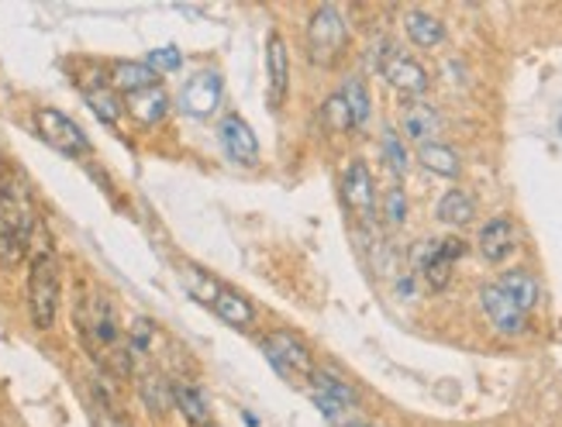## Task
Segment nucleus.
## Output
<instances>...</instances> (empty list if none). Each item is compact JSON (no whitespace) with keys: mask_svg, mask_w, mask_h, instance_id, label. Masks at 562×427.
Returning <instances> with one entry per match:
<instances>
[{"mask_svg":"<svg viewBox=\"0 0 562 427\" xmlns=\"http://www.w3.org/2000/svg\"><path fill=\"white\" fill-rule=\"evenodd\" d=\"M138 393H142V400H145V404H149L156 414H162L169 404H173V396H169V386H162L159 380H153V375H145L142 386H138Z\"/></svg>","mask_w":562,"mask_h":427,"instance_id":"7c9ffc66","label":"nucleus"},{"mask_svg":"<svg viewBox=\"0 0 562 427\" xmlns=\"http://www.w3.org/2000/svg\"><path fill=\"white\" fill-rule=\"evenodd\" d=\"M97 427H128V424H121L117 417H111L108 411H101V414H97Z\"/></svg>","mask_w":562,"mask_h":427,"instance_id":"2f4dec72","label":"nucleus"},{"mask_svg":"<svg viewBox=\"0 0 562 427\" xmlns=\"http://www.w3.org/2000/svg\"><path fill=\"white\" fill-rule=\"evenodd\" d=\"M307 390H311V396H317V400H331V404H338V407H356V390L341 380V375H335L331 369H314V375H311V383H307Z\"/></svg>","mask_w":562,"mask_h":427,"instance_id":"6ab92c4d","label":"nucleus"},{"mask_svg":"<svg viewBox=\"0 0 562 427\" xmlns=\"http://www.w3.org/2000/svg\"><path fill=\"white\" fill-rule=\"evenodd\" d=\"M438 221L449 224V228H467V224L476 217V200L467 193V190H449L442 193V200H438Z\"/></svg>","mask_w":562,"mask_h":427,"instance_id":"4be33fe9","label":"nucleus"},{"mask_svg":"<svg viewBox=\"0 0 562 427\" xmlns=\"http://www.w3.org/2000/svg\"><path fill=\"white\" fill-rule=\"evenodd\" d=\"M380 72H383V80H386L390 87H394L397 93H404V97H411V100L425 97V90L431 87L425 66H422V63H414V59L404 56V53H397V48L383 59Z\"/></svg>","mask_w":562,"mask_h":427,"instance_id":"ddd939ff","label":"nucleus"},{"mask_svg":"<svg viewBox=\"0 0 562 427\" xmlns=\"http://www.w3.org/2000/svg\"><path fill=\"white\" fill-rule=\"evenodd\" d=\"M555 128H559V135H562V111H559V121H555Z\"/></svg>","mask_w":562,"mask_h":427,"instance_id":"473e14b6","label":"nucleus"},{"mask_svg":"<svg viewBox=\"0 0 562 427\" xmlns=\"http://www.w3.org/2000/svg\"><path fill=\"white\" fill-rule=\"evenodd\" d=\"M383 162L390 166V172L394 176H404L407 172V166H411V156H407V145H404V138L397 135V132H383Z\"/></svg>","mask_w":562,"mask_h":427,"instance_id":"cd10ccee","label":"nucleus"},{"mask_svg":"<svg viewBox=\"0 0 562 427\" xmlns=\"http://www.w3.org/2000/svg\"><path fill=\"white\" fill-rule=\"evenodd\" d=\"M338 97L346 100V108H349V117H352V128H362L366 121H370V90H366V83L359 77H349L346 83H341Z\"/></svg>","mask_w":562,"mask_h":427,"instance_id":"393cba45","label":"nucleus"},{"mask_svg":"<svg viewBox=\"0 0 562 427\" xmlns=\"http://www.w3.org/2000/svg\"><path fill=\"white\" fill-rule=\"evenodd\" d=\"M404 32L418 48H438L446 42V24L438 18H431L428 11H411L404 18Z\"/></svg>","mask_w":562,"mask_h":427,"instance_id":"5701e85b","label":"nucleus"},{"mask_svg":"<svg viewBox=\"0 0 562 427\" xmlns=\"http://www.w3.org/2000/svg\"><path fill=\"white\" fill-rule=\"evenodd\" d=\"M180 283L183 290L198 300V304H204L207 311H214L217 317H222L228 328H238L246 332L252 328L256 321V311L246 296H241L238 290H232L228 283H222L217 276H211L207 269H198V266H183L180 269Z\"/></svg>","mask_w":562,"mask_h":427,"instance_id":"7ed1b4c3","label":"nucleus"},{"mask_svg":"<svg viewBox=\"0 0 562 427\" xmlns=\"http://www.w3.org/2000/svg\"><path fill=\"white\" fill-rule=\"evenodd\" d=\"M217 145H222V153L235 166H256L259 162V138L241 114H225L222 121H217Z\"/></svg>","mask_w":562,"mask_h":427,"instance_id":"9d476101","label":"nucleus"},{"mask_svg":"<svg viewBox=\"0 0 562 427\" xmlns=\"http://www.w3.org/2000/svg\"><path fill=\"white\" fill-rule=\"evenodd\" d=\"M35 235V207L29 187L14 169H0V259L18 266L32 248Z\"/></svg>","mask_w":562,"mask_h":427,"instance_id":"f03ea898","label":"nucleus"},{"mask_svg":"<svg viewBox=\"0 0 562 427\" xmlns=\"http://www.w3.org/2000/svg\"><path fill=\"white\" fill-rule=\"evenodd\" d=\"M125 111H128L138 124H159V121L169 114V97H166L162 87L142 90V93L125 97Z\"/></svg>","mask_w":562,"mask_h":427,"instance_id":"412c9836","label":"nucleus"},{"mask_svg":"<svg viewBox=\"0 0 562 427\" xmlns=\"http://www.w3.org/2000/svg\"><path fill=\"white\" fill-rule=\"evenodd\" d=\"M411 262H414V269L425 276V283L431 290H446L449 286L456 262L442 252V241H422V245H414Z\"/></svg>","mask_w":562,"mask_h":427,"instance_id":"dca6fc26","label":"nucleus"},{"mask_svg":"<svg viewBox=\"0 0 562 427\" xmlns=\"http://www.w3.org/2000/svg\"><path fill=\"white\" fill-rule=\"evenodd\" d=\"M401 128H404V138H411L418 148L431 145L442 135V114L431 104H425V100H407L401 111Z\"/></svg>","mask_w":562,"mask_h":427,"instance_id":"4468645a","label":"nucleus"},{"mask_svg":"<svg viewBox=\"0 0 562 427\" xmlns=\"http://www.w3.org/2000/svg\"><path fill=\"white\" fill-rule=\"evenodd\" d=\"M169 396H173L177 411L187 417L190 427H211V404H207V396L201 393V386L177 380V383H169Z\"/></svg>","mask_w":562,"mask_h":427,"instance_id":"a211bd4d","label":"nucleus"},{"mask_svg":"<svg viewBox=\"0 0 562 427\" xmlns=\"http://www.w3.org/2000/svg\"><path fill=\"white\" fill-rule=\"evenodd\" d=\"M418 162L431 172V176H442V180H459L462 172V159L452 145L446 142H431L418 148Z\"/></svg>","mask_w":562,"mask_h":427,"instance_id":"aec40b11","label":"nucleus"},{"mask_svg":"<svg viewBox=\"0 0 562 427\" xmlns=\"http://www.w3.org/2000/svg\"><path fill=\"white\" fill-rule=\"evenodd\" d=\"M515 245H518V235H515V224H510L507 217L486 221L480 228V238H476V248L486 262H504L510 252H515Z\"/></svg>","mask_w":562,"mask_h":427,"instance_id":"f3484780","label":"nucleus"},{"mask_svg":"<svg viewBox=\"0 0 562 427\" xmlns=\"http://www.w3.org/2000/svg\"><path fill=\"white\" fill-rule=\"evenodd\" d=\"M383 217H386L390 228H401V224L407 221V193H404L401 187H390V190H386Z\"/></svg>","mask_w":562,"mask_h":427,"instance_id":"c85d7f7f","label":"nucleus"},{"mask_svg":"<svg viewBox=\"0 0 562 427\" xmlns=\"http://www.w3.org/2000/svg\"><path fill=\"white\" fill-rule=\"evenodd\" d=\"M83 97H87V104L97 111V117H101L104 124H114L121 114H125V104L117 100V93L104 83V87H93V90H83Z\"/></svg>","mask_w":562,"mask_h":427,"instance_id":"a878e982","label":"nucleus"},{"mask_svg":"<svg viewBox=\"0 0 562 427\" xmlns=\"http://www.w3.org/2000/svg\"><path fill=\"white\" fill-rule=\"evenodd\" d=\"M290 93V53L280 32L266 38V108L280 111Z\"/></svg>","mask_w":562,"mask_h":427,"instance_id":"f8f14e48","label":"nucleus"},{"mask_svg":"<svg viewBox=\"0 0 562 427\" xmlns=\"http://www.w3.org/2000/svg\"><path fill=\"white\" fill-rule=\"evenodd\" d=\"M63 300V269L53 248H38L29 266V314L38 332H48L59 317Z\"/></svg>","mask_w":562,"mask_h":427,"instance_id":"20e7f679","label":"nucleus"},{"mask_svg":"<svg viewBox=\"0 0 562 427\" xmlns=\"http://www.w3.org/2000/svg\"><path fill=\"white\" fill-rule=\"evenodd\" d=\"M349 45V24L338 14V8L325 4L317 8L307 21V56L314 66H335L341 56H346Z\"/></svg>","mask_w":562,"mask_h":427,"instance_id":"39448f33","label":"nucleus"},{"mask_svg":"<svg viewBox=\"0 0 562 427\" xmlns=\"http://www.w3.org/2000/svg\"><path fill=\"white\" fill-rule=\"evenodd\" d=\"M225 97V77L217 69H201L198 77H190L183 93H180V111L193 121H207L217 114Z\"/></svg>","mask_w":562,"mask_h":427,"instance_id":"6e6552de","label":"nucleus"},{"mask_svg":"<svg viewBox=\"0 0 562 427\" xmlns=\"http://www.w3.org/2000/svg\"><path fill=\"white\" fill-rule=\"evenodd\" d=\"M322 124L331 132V135H346L352 132V117H349V108H346V100H341L338 93H331L325 100V108H322Z\"/></svg>","mask_w":562,"mask_h":427,"instance_id":"bb28decb","label":"nucleus"},{"mask_svg":"<svg viewBox=\"0 0 562 427\" xmlns=\"http://www.w3.org/2000/svg\"><path fill=\"white\" fill-rule=\"evenodd\" d=\"M108 87L114 93H142V90H153V87H162V77L159 72H153L145 63H135V59H117L111 63L108 69Z\"/></svg>","mask_w":562,"mask_h":427,"instance_id":"2eb2a0df","label":"nucleus"},{"mask_svg":"<svg viewBox=\"0 0 562 427\" xmlns=\"http://www.w3.org/2000/svg\"><path fill=\"white\" fill-rule=\"evenodd\" d=\"M77 328H80V341L90 356L101 362L108 372L114 375H128L132 372V348H128V335L121 332L117 314L108 304L104 296H90L80 300L77 307Z\"/></svg>","mask_w":562,"mask_h":427,"instance_id":"f257e3e1","label":"nucleus"},{"mask_svg":"<svg viewBox=\"0 0 562 427\" xmlns=\"http://www.w3.org/2000/svg\"><path fill=\"white\" fill-rule=\"evenodd\" d=\"M35 128H38L42 142L53 145L56 153H63L69 159L90 156V138H87V132L69 114H63L56 108H38L35 111Z\"/></svg>","mask_w":562,"mask_h":427,"instance_id":"0eeeda50","label":"nucleus"},{"mask_svg":"<svg viewBox=\"0 0 562 427\" xmlns=\"http://www.w3.org/2000/svg\"><path fill=\"white\" fill-rule=\"evenodd\" d=\"M515 304L528 314V311H535V304H539V280H535L531 272H525V269H510V272H504L501 276V283H497Z\"/></svg>","mask_w":562,"mask_h":427,"instance_id":"b1692460","label":"nucleus"},{"mask_svg":"<svg viewBox=\"0 0 562 427\" xmlns=\"http://www.w3.org/2000/svg\"><path fill=\"white\" fill-rule=\"evenodd\" d=\"M262 351H266V359H270V366L277 369V375H283V380L290 386H301L307 390L311 383V375L317 369L314 356H311V348L297 338V335H290V332H273L270 338L262 341Z\"/></svg>","mask_w":562,"mask_h":427,"instance_id":"423d86ee","label":"nucleus"},{"mask_svg":"<svg viewBox=\"0 0 562 427\" xmlns=\"http://www.w3.org/2000/svg\"><path fill=\"white\" fill-rule=\"evenodd\" d=\"M480 307H483L486 321L494 324V332H501V335H507V338L525 335V328H528V314H525L497 283H486V286L480 290Z\"/></svg>","mask_w":562,"mask_h":427,"instance_id":"9b49d317","label":"nucleus"},{"mask_svg":"<svg viewBox=\"0 0 562 427\" xmlns=\"http://www.w3.org/2000/svg\"><path fill=\"white\" fill-rule=\"evenodd\" d=\"M145 66H149L153 72H177V69H183V56H180V48H173V45H162V48H153L149 53V59H145Z\"/></svg>","mask_w":562,"mask_h":427,"instance_id":"c756f323","label":"nucleus"},{"mask_svg":"<svg viewBox=\"0 0 562 427\" xmlns=\"http://www.w3.org/2000/svg\"><path fill=\"white\" fill-rule=\"evenodd\" d=\"M341 200H346L349 214L359 221V224H373V214H376V187H373V176H370V166L362 159H352L341 172Z\"/></svg>","mask_w":562,"mask_h":427,"instance_id":"1a4fd4ad","label":"nucleus"},{"mask_svg":"<svg viewBox=\"0 0 562 427\" xmlns=\"http://www.w3.org/2000/svg\"><path fill=\"white\" fill-rule=\"evenodd\" d=\"M346 427H373V424H346Z\"/></svg>","mask_w":562,"mask_h":427,"instance_id":"72a5a7b5","label":"nucleus"}]
</instances>
